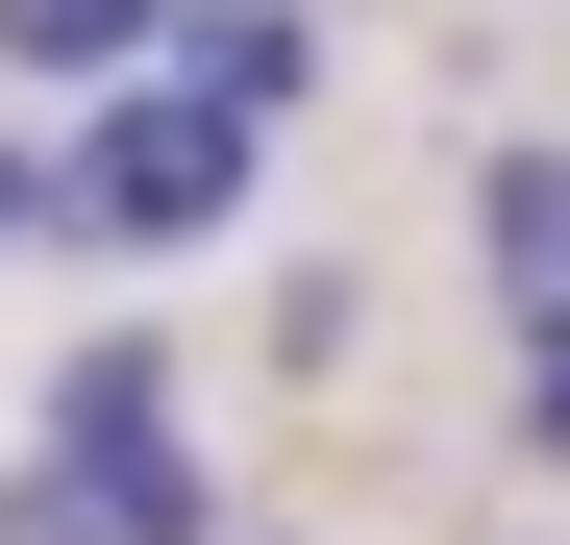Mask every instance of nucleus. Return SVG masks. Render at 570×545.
I'll return each instance as SVG.
<instances>
[{"label":"nucleus","mask_w":570,"mask_h":545,"mask_svg":"<svg viewBox=\"0 0 570 545\" xmlns=\"http://www.w3.org/2000/svg\"><path fill=\"white\" fill-rule=\"evenodd\" d=\"M50 224H75V248H224V224H248V125L199 100V75H100Z\"/></svg>","instance_id":"obj_1"},{"label":"nucleus","mask_w":570,"mask_h":545,"mask_svg":"<svg viewBox=\"0 0 570 545\" xmlns=\"http://www.w3.org/2000/svg\"><path fill=\"white\" fill-rule=\"evenodd\" d=\"M149 75H199V100L273 149V125L323 100V0H174V50H149Z\"/></svg>","instance_id":"obj_2"},{"label":"nucleus","mask_w":570,"mask_h":545,"mask_svg":"<svg viewBox=\"0 0 570 545\" xmlns=\"http://www.w3.org/2000/svg\"><path fill=\"white\" fill-rule=\"evenodd\" d=\"M224 545H248V521H224Z\"/></svg>","instance_id":"obj_10"},{"label":"nucleus","mask_w":570,"mask_h":545,"mask_svg":"<svg viewBox=\"0 0 570 545\" xmlns=\"http://www.w3.org/2000/svg\"><path fill=\"white\" fill-rule=\"evenodd\" d=\"M0 545H100V496H75V472H50V496H0Z\"/></svg>","instance_id":"obj_8"},{"label":"nucleus","mask_w":570,"mask_h":545,"mask_svg":"<svg viewBox=\"0 0 570 545\" xmlns=\"http://www.w3.org/2000/svg\"><path fill=\"white\" fill-rule=\"evenodd\" d=\"M149 50H174V0H0V75H75V100L149 75Z\"/></svg>","instance_id":"obj_5"},{"label":"nucleus","mask_w":570,"mask_h":545,"mask_svg":"<svg viewBox=\"0 0 570 545\" xmlns=\"http://www.w3.org/2000/svg\"><path fill=\"white\" fill-rule=\"evenodd\" d=\"M521 446H546V472H570V298L521 323Z\"/></svg>","instance_id":"obj_7"},{"label":"nucleus","mask_w":570,"mask_h":545,"mask_svg":"<svg viewBox=\"0 0 570 545\" xmlns=\"http://www.w3.org/2000/svg\"><path fill=\"white\" fill-rule=\"evenodd\" d=\"M75 496H100V545H224V496L174 472V446H100V472H75Z\"/></svg>","instance_id":"obj_6"},{"label":"nucleus","mask_w":570,"mask_h":545,"mask_svg":"<svg viewBox=\"0 0 570 545\" xmlns=\"http://www.w3.org/2000/svg\"><path fill=\"white\" fill-rule=\"evenodd\" d=\"M50 446H75V472H100V446H174V347H149V323H100V347L50 373Z\"/></svg>","instance_id":"obj_4"},{"label":"nucleus","mask_w":570,"mask_h":545,"mask_svg":"<svg viewBox=\"0 0 570 545\" xmlns=\"http://www.w3.org/2000/svg\"><path fill=\"white\" fill-rule=\"evenodd\" d=\"M26 224H50V174H26V149H0V248H26Z\"/></svg>","instance_id":"obj_9"},{"label":"nucleus","mask_w":570,"mask_h":545,"mask_svg":"<svg viewBox=\"0 0 570 545\" xmlns=\"http://www.w3.org/2000/svg\"><path fill=\"white\" fill-rule=\"evenodd\" d=\"M471 272H497V323H546V298H570V149H546V125L471 149Z\"/></svg>","instance_id":"obj_3"}]
</instances>
